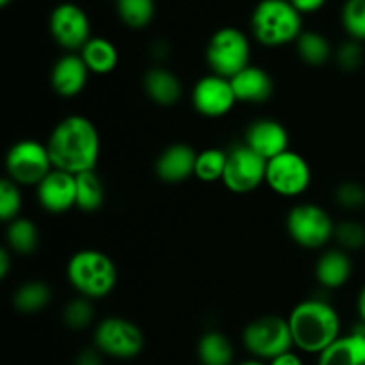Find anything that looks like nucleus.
<instances>
[{
    "label": "nucleus",
    "instance_id": "nucleus-1",
    "mask_svg": "<svg viewBox=\"0 0 365 365\" xmlns=\"http://www.w3.org/2000/svg\"><path fill=\"white\" fill-rule=\"evenodd\" d=\"M46 148L56 170L77 177L81 173L95 171L102 141L98 128L89 118L71 114L52 128Z\"/></svg>",
    "mask_w": 365,
    "mask_h": 365
},
{
    "label": "nucleus",
    "instance_id": "nucleus-2",
    "mask_svg": "<svg viewBox=\"0 0 365 365\" xmlns=\"http://www.w3.org/2000/svg\"><path fill=\"white\" fill-rule=\"evenodd\" d=\"M294 346L303 353L319 356L341 337L342 321L334 305L324 299H305L287 317Z\"/></svg>",
    "mask_w": 365,
    "mask_h": 365
},
{
    "label": "nucleus",
    "instance_id": "nucleus-3",
    "mask_svg": "<svg viewBox=\"0 0 365 365\" xmlns=\"http://www.w3.org/2000/svg\"><path fill=\"white\" fill-rule=\"evenodd\" d=\"M66 278L78 296L103 299L118 284V267L107 253L100 250H81L68 260Z\"/></svg>",
    "mask_w": 365,
    "mask_h": 365
},
{
    "label": "nucleus",
    "instance_id": "nucleus-4",
    "mask_svg": "<svg viewBox=\"0 0 365 365\" xmlns=\"http://www.w3.org/2000/svg\"><path fill=\"white\" fill-rule=\"evenodd\" d=\"M252 31L269 48L296 43L303 34L302 13L289 0H262L253 9Z\"/></svg>",
    "mask_w": 365,
    "mask_h": 365
},
{
    "label": "nucleus",
    "instance_id": "nucleus-5",
    "mask_svg": "<svg viewBox=\"0 0 365 365\" xmlns=\"http://www.w3.org/2000/svg\"><path fill=\"white\" fill-rule=\"evenodd\" d=\"M242 344L253 359L262 362H271L294 348L289 321L280 316H260L250 321L242 330Z\"/></svg>",
    "mask_w": 365,
    "mask_h": 365
},
{
    "label": "nucleus",
    "instance_id": "nucleus-6",
    "mask_svg": "<svg viewBox=\"0 0 365 365\" xmlns=\"http://www.w3.org/2000/svg\"><path fill=\"white\" fill-rule=\"evenodd\" d=\"M250 56L252 46L248 36L237 27L220 29L207 43L205 59L210 71L228 81L250 66Z\"/></svg>",
    "mask_w": 365,
    "mask_h": 365
},
{
    "label": "nucleus",
    "instance_id": "nucleus-7",
    "mask_svg": "<svg viewBox=\"0 0 365 365\" xmlns=\"http://www.w3.org/2000/svg\"><path fill=\"white\" fill-rule=\"evenodd\" d=\"M56 170L50 159L46 143L36 139H21L14 143L6 155L7 178L16 185L38 187Z\"/></svg>",
    "mask_w": 365,
    "mask_h": 365
},
{
    "label": "nucleus",
    "instance_id": "nucleus-8",
    "mask_svg": "<svg viewBox=\"0 0 365 365\" xmlns=\"http://www.w3.org/2000/svg\"><path fill=\"white\" fill-rule=\"evenodd\" d=\"M93 344L103 356L130 360L145 349V334L141 328L125 317H106L93 334Z\"/></svg>",
    "mask_w": 365,
    "mask_h": 365
},
{
    "label": "nucleus",
    "instance_id": "nucleus-9",
    "mask_svg": "<svg viewBox=\"0 0 365 365\" xmlns=\"http://www.w3.org/2000/svg\"><path fill=\"white\" fill-rule=\"evenodd\" d=\"M289 237L305 250H319L334 239L335 223L330 214L316 203H298L285 220Z\"/></svg>",
    "mask_w": 365,
    "mask_h": 365
},
{
    "label": "nucleus",
    "instance_id": "nucleus-10",
    "mask_svg": "<svg viewBox=\"0 0 365 365\" xmlns=\"http://www.w3.org/2000/svg\"><path fill=\"white\" fill-rule=\"evenodd\" d=\"M267 187L278 196L294 198L302 196L312 184V170L302 153L289 148L274 159L267 160Z\"/></svg>",
    "mask_w": 365,
    "mask_h": 365
},
{
    "label": "nucleus",
    "instance_id": "nucleus-11",
    "mask_svg": "<svg viewBox=\"0 0 365 365\" xmlns=\"http://www.w3.org/2000/svg\"><path fill=\"white\" fill-rule=\"evenodd\" d=\"M267 160L242 143L228 150L223 185L235 195H248L266 184Z\"/></svg>",
    "mask_w": 365,
    "mask_h": 365
},
{
    "label": "nucleus",
    "instance_id": "nucleus-12",
    "mask_svg": "<svg viewBox=\"0 0 365 365\" xmlns=\"http://www.w3.org/2000/svg\"><path fill=\"white\" fill-rule=\"evenodd\" d=\"M48 25L53 41L70 52L75 50L81 52L86 43L91 39V24L88 13L77 4H59L50 14Z\"/></svg>",
    "mask_w": 365,
    "mask_h": 365
},
{
    "label": "nucleus",
    "instance_id": "nucleus-13",
    "mask_svg": "<svg viewBox=\"0 0 365 365\" xmlns=\"http://www.w3.org/2000/svg\"><path fill=\"white\" fill-rule=\"evenodd\" d=\"M191 103L200 116L217 120L234 109L237 98L228 78L210 73L198 78L192 86Z\"/></svg>",
    "mask_w": 365,
    "mask_h": 365
},
{
    "label": "nucleus",
    "instance_id": "nucleus-14",
    "mask_svg": "<svg viewBox=\"0 0 365 365\" xmlns=\"http://www.w3.org/2000/svg\"><path fill=\"white\" fill-rule=\"evenodd\" d=\"M36 196L46 212H68L77 203V178L66 171L52 170V173L36 187Z\"/></svg>",
    "mask_w": 365,
    "mask_h": 365
},
{
    "label": "nucleus",
    "instance_id": "nucleus-15",
    "mask_svg": "<svg viewBox=\"0 0 365 365\" xmlns=\"http://www.w3.org/2000/svg\"><path fill=\"white\" fill-rule=\"evenodd\" d=\"M245 145L266 160H271L289 150V132L280 121L260 118L246 128Z\"/></svg>",
    "mask_w": 365,
    "mask_h": 365
},
{
    "label": "nucleus",
    "instance_id": "nucleus-16",
    "mask_svg": "<svg viewBox=\"0 0 365 365\" xmlns=\"http://www.w3.org/2000/svg\"><path fill=\"white\" fill-rule=\"evenodd\" d=\"M198 152L185 143H175L164 148L155 160V175L166 184H182L195 177Z\"/></svg>",
    "mask_w": 365,
    "mask_h": 365
},
{
    "label": "nucleus",
    "instance_id": "nucleus-17",
    "mask_svg": "<svg viewBox=\"0 0 365 365\" xmlns=\"http://www.w3.org/2000/svg\"><path fill=\"white\" fill-rule=\"evenodd\" d=\"M89 73L91 71L82 61L81 53H66L53 63L50 71V86L63 98H73L86 89Z\"/></svg>",
    "mask_w": 365,
    "mask_h": 365
},
{
    "label": "nucleus",
    "instance_id": "nucleus-18",
    "mask_svg": "<svg viewBox=\"0 0 365 365\" xmlns=\"http://www.w3.org/2000/svg\"><path fill=\"white\" fill-rule=\"evenodd\" d=\"M235 98L242 103H264L273 95V78L264 68L250 64L235 77L230 78Z\"/></svg>",
    "mask_w": 365,
    "mask_h": 365
},
{
    "label": "nucleus",
    "instance_id": "nucleus-19",
    "mask_svg": "<svg viewBox=\"0 0 365 365\" xmlns=\"http://www.w3.org/2000/svg\"><path fill=\"white\" fill-rule=\"evenodd\" d=\"M143 89H145L146 96L160 107L175 106L177 102H180L182 95H184L180 78L173 71L160 66L150 68L146 71L143 77Z\"/></svg>",
    "mask_w": 365,
    "mask_h": 365
},
{
    "label": "nucleus",
    "instance_id": "nucleus-20",
    "mask_svg": "<svg viewBox=\"0 0 365 365\" xmlns=\"http://www.w3.org/2000/svg\"><path fill=\"white\" fill-rule=\"evenodd\" d=\"M353 274V260L341 248L328 250L316 264V280L328 291L344 287Z\"/></svg>",
    "mask_w": 365,
    "mask_h": 365
},
{
    "label": "nucleus",
    "instance_id": "nucleus-21",
    "mask_svg": "<svg viewBox=\"0 0 365 365\" xmlns=\"http://www.w3.org/2000/svg\"><path fill=\"white\" fill-rule=\"evenodd\" d=\"M317 365H365V334L351 330L341 335L321 353Z\"/></svg>",
    "mask_w": 365,
    "mask_h": 365
},
{
    "label": "nucleus",
    "instance_id": "nucleus-22",
    "mask_svg": "<svg viewBox=\"0 0 365 365\" xmlns=\"http://www.w3.org/2000/svg\"><path fill=\"white\" fill-rule=\"evenodd\" d=\"M78 53L88 70L95 75L113 73L120 61L116 45L106 38H91Z\"/></svg>",
    "mask_w": 365,
    "mask_h": 365
},
{
    "label": "nucleus",
    "instance_id": "nucleus-23",
    "mask_svg": "<svg viewBox=\"0 0 365 365\" xmlns=\"http://www.w3.org/2000/svg\"><path fill=\"white\" fill-rule=\"evenodd\" d=\"M52 291L48 284L41 280H31L21 284L13 294V305L20 314H38L48 307Z\"/></svg>",
    "mask_w": 365,
    "mask_h": 365
},
{
    "label": "nucleus",
    "instance_id": "nucleus-24",
    "mask_svg": "<svg viewBox=\"0 0 365 365\" xmlns=\"http://www.w3.org/2000/svg\"><path fill=\"white\" fill-rule=\"evenodd\" d=\"M198 360L202 365H232L234 346L221 331H207L198 342Z\"/></svg>",
    "mask_w": 365,
    "mask_h": 365
},
{
    "label": "nucleus",
    "instance_id": "nucleus-25",
    "mask_svg": "<svg viewBox=\"0 0 365 365\" xmlns=\"http://www.w3.org/2000/svg\"><path fill=\"white\" fill-rule=\"evenodd\" d=\"M7 248L18 255H32L38 250L39 232L34 221L27 217H18V220L7 223L6 228Z\"/></svg>",
    "mask_w": 365,
    "mask_h": 365
},
{
    "label": "nucleus",
    "instance_id": "nucleus-26",
    "mask_svg": "<svg viewBox=\"0 0 365 365\" xmlns=\"http://www.w3.org/2000/svg\"><path fill=\"white\" fill-rule=\"evenodd\" d=\"M75 178H77V203H75V209L88 214L102 209L106 191H103L102 178L96 175V171L81 173Z\"/></svg>",
    "mask_w": 365,
    "mask_h": 365
},
{
    "label": "nucleus",
    "instance_id": "nucleus-27",
    "mask_svg": "<svg viewBox=\"0 0 365 365\" xmlns=\"http://www.w3.org/2000/svg\"><path fill=\"white\" fill-rule=\"evenodd\" d=\"M299 57L309 66H323L331 57V45L319 32H303L296 41Z\"/></svg>",
    "mask_w": 365,
    "mask_h": 365
},
{
    "label": "nucleus",
    "instance_id": "nucleus-28",
    "mask_svg": "<svg viewBox=\"0 0 365 365\" xmlns=\"http://www.w3.org/2000/svg\"><path fill=\"white\" fill-rule=\"evenodd\" d=\"M118 16L127 27L145 29L155 16L153 0H116Z\"/></svg>",
    "mask_w": 365,
    "mask_h": 365
},
{
    "label": "nucleus",
    "instance_id": "nucleus-29",
    "mask_svg": "<svg viewBox=\"0 0 365 365\" xmlns=\"http://www.w3.org/2000/svg\"><path fill=\"white\" fill-rule=\"evenodd\" d=\"M227 160H228V152H225V150L221 148L202 150V152L198 153V159H196L195 177L198 178V180L207 182V184L223 180Z\"/></svg>",
    "mask_w": 365,
    "mask_h": 365
},
{
    "label": "nucleus",
    "instance_id": "nucleus-30",
    "mask_svg": "<svg viewBox=\"0 0 365 365\" xmlns=\"http://www.w3.org/2000/svg\"><path fill=\"white\" fill-rule=\"evenodd\" d=\"M334 239L344 252H356L365 248V225L355 220L335 223Z\"/></svg>",
    "mask_w": 365,
    "mask_h": 365
},
{
    "label": "nucleus",
    "instance_id": "nucleus-31",
    "mask_svg": "<svg viewBox=\"0 0 365 365\" xmlns=\"http://www.w3.org/2000/svg\"><path fill=\"white\" fill-rule=\"evenodd\" d=\"M93 317H95V312H93L91 299L82 298V296L68 302L63 310L64 324L75 331L86 330L93 323Z\"/></svg>",
    "mask_w": 365,
    "mask_h": 365
},
{
    "label": "nucleus",
    "instance_id": "nucleus-32",
    "mask_svg": "<svg viewBox=\"0 0 365 365\" xmlns=\"http://www.w3.org/2000/svg\"><path fill=\"white\" fill-rule=\"evenodd\" d=\"M342 25L355 41H365V0H346L342 7Z\"/></svg>",
    "mask_w": 365,
    "mask_h": 365
},
{
    "label": "nucleus",
    "instance_id": "nucleus-33",
    "mask_svg": "<svg viewBox=\"0 0 365 365\" xmlns=\"http://www.w3.org/2000/svg\"><path fill=\"white\" fill-rule=\"evenodd\" d=\"M21 210V192L20 185L14 184L9 178H4L0 182V220L4 223H11V221L20 217Z\"/></svg>",
    "mask_w": 365,
    "mask_h": 365
},
{
    "label": "nucleus",
    "instance_id": "nucleus-34",
    "mask_svg": "<svg viewBox=\"0 0 365 365\" xmlns=\"http://www.w3.org/2000/svg\"><path fill=\"white\" fill-rule=\"evenodd\" d=\"M335 61H337L339 68H342L344 71H356L364 63L362 43L355 41V39L346 41L335 52Z\"/></svg>",
    "mask_w": 365,
    "mask_h": 365
},
{
    "label": "nucleus",
    "instance_id": "nucleus-35",
    "mask_svg": "<svg viewBox=\"0 0 365 365\" xmlns=\"http://www.w3.org/2000/svg\"><path fill=\"white\" fill-rule=\"evenodd\" d=\"M335 202L342 209H360L365 207V189L356 182H344L335 189Z\"/></svg>",
    "mask_w": 365,
    "mask_h": 365
},
{
    "label": "nucleus",
    "instance_id": "nucleus-36",
    "mask_svg": "<svg viewBox=\"0 0 365 365\" xmlns=\"http://www.w3.org/2000/svg\"><path fill=\"white\" fill-rule=\"evenodd\" d=\"M75 365H103L102 353L96 348L82 349L77 359H75Z\"/></svg>",
    "mask_w": 365,
    "mask_h": 365
},
{
    "label": "nucleus",
    "instance_id": "nucleus-37",
    "mask_svg": "<svg viewBox=\"0 0 365 365\" xmlns=\"http://www.w3.org/2000/svg\"><path fill=\"white\" fill-rule=\"evenodd\" d=\"M289 2H291L299 13L307 14V13H316V11H319L321 7L327 4V0H289Z\"/></svg>",
    "mask_w": 365,
    "mask_h": 365
},
{
    "label": "nucleus",
    "instance_id": "nucleus-38",
    "mask_svg": "<svg viewBox=\"0 0 365 365\" xmlns=\"http://www.w3.org/2000/svg\"><path fill=\"white\" fill-rule=\"evenodd\" d=\"M267 365H305V364H303L302 356L296 355L294 351H287L284 353V355L273 359L271 362H267Z\"/></svg>",
    "mask_w": 365,
    "mask_h": 365
},
{
    "label": "nucleus",
    "instance_id": "nucleus-39",
    "mask_svg": "<svg viewBox=\"0 0 365 365\" xmlns=\"http://www.w3.org/2000/svg\"><path fill=\"white\" fill-rule=\"evenodd\" d=\"M11 253L9 248L0 250V280H6L11 271Z\"/></svg>",
    "mask_w": 365,
    "mask_h": 365
},
{
    "label": "nucleus",
    "instance_id": "nucleus-40",
    "mask_svg": "<svg viewBox=\"0 0 365 365\" xmlns=\"http://www.w3.org/2000/svg\"><path fill=\"white\" fill-rule=\"evenodd\" d=\"M356 310H359V317L362 323H365V285L360 289L359 298H356Z\"/></svg>",
    "mask_w": 365,
    "mask_h": 365
},
{
    "label": "nucleus",
    "instance_id": "nucleus-41",
    "mask_svg": "<svg viewBox=\"0 0 365 365\" xmlns=\"http://www.w3.org/2000/svg\"><path fill=\"white\" fill-rule=\"evenodd\" d=\"M237 365H267V364H264L262 360L252 359V360H246V362H241V364H237Z\"/></svg>",
    "mask_w": 365,
    "mask_h": 365
},
{
    "label": "nucleus",
    "instance_id": "nucleus-42",
    "mask_svg": "<svg viewBox=\"0 0 365 365\" xmlns=\"http://www.w3.org/2000/svg\"><path fill=\"white\" fill-rule=\"evenodd\" d=\"M9 2H11V0H0V6H2V7H6L7 4H9Z\"/></svg>",
    "mask_w": 365,
    "mask_h": 365
}]
</instances>
